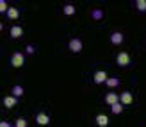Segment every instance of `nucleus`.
<instances>
[{
  "mask_svg": "<svg viewBox=\"0 0 146 127\" xmlns=\"http://www.w3.org/2000/svg\"><path fill=\"white\" fill-rule=\"evenodd\" d=\"M130 63H132V59H130L128 52H118V56H116V65L121 66V68H127Z\"/></svg>",
  "mask_w": 146,
  "mask_h": 127,
  "instance_id": "obj_1",
  "label": "nucleus"
},
{
  "mask_svg": "<svg viewBox=\"0 0 146 127\" xmlns=\"http://www.w3.org/2000/svg\"><path fill=\"white\" fill-rule=\"evenodd\" d=\"M25 65V54L23 52H14L11 56V66L14 68H21V66Z\"/></svg>",
  "mask_w": 146,
  "mask_h": 127,
  "instance_id": "obj_2",
  "label": "nucleus"
},
{
  "mask_svg": "<svg viewBox=\"0 0 146 127\" xmlns=\"http://www.w3.org/2000/svg\"><path fill=\"white\" fill-rule=\"evenodd\" d=\"M68 48L73 52V54H78V52H82L84 43H82V40H80V38H71L68 41Z\"/></svg>",
  "mask_w": 146,
  "mask_h": 127,
  "instance_id": "obj_3",
  "label": "nucleus"
},
{
  "mask_svg": "<svg viewBox=\"0 0 146 127\" xmlns=\"http://www.w3.org/2000/svg\"><path fill=\"white\" fill-rule=\"evenodd\" d=\"M107 79H109V75H107L105 70H96V72H94V75H93L94 84H104V83H107Z\"/></svg>",
  "mask_w": 146,
  "mask_h": 127,
  "instance_id": "obj_4",
  "label": "nucleus"
},
{
  "mask_svg": "<svg viewBox=\"0 0 146 127\" xmlns=\"http://www.w3.org/2000/svg\"><path fill=\"white\" fill-rule=\"evenodd\" d=\"M119 102L123 104V106H130V104L134 102V95H132V91H123V93L119 95Z\"/></svg>",
  "mask_w": 146,
  "mask_h": 127,
  "instance_id": "obj_5",
  "label": "nucleus"
},
{
  "mask_svg": "<svg viewBox=\"0 0 146 127\" xmlns=\"http://www.w3.org/2000/svg\"><path fill=\"white\" fill-rule=\"evenodd\" d=\"M2 102H4V106H5L7 109H13V108L18 104V99H16V97H13V95H5L4 99H2Z\"/></svg>",
  "mask_w": 146,
  "mask_h": 127,
  "instance_id": "obj_6",
  "label": "nucleus"
},
{
  "mask_svg": "<svg viewBox=\"0 0 146 127\" xmlns=\"http://www.w3.org/2000/svg\"><path fill=\"white\" fill-rule=\"evenodd\" d=\"M9 34H11V38L18 40V38H21V36H23V27H21V25H13V27L9 29Z\"/></svg>",
  "mask_w": 146,
  "mask_h": 127,
  "instance_id": "obj_7",
  "label": "nucleus"
},
{
  "mask_svg": "<svg viewBox=\"0 0 146 127\" xmlns=\"http://www.w3.org/2000/svg\"><path fill=\"white\" fill-rule=\"evenodd\" d=\"M119 102V95L118 93H114V91H109L105 95V104H109V106H114V104H118Z\"/></svg>",
  "mask_w": 146,
  "mask_h": 127,
  "instance_id": "obj_8",
  "label": "nucleus"
},
{
  "mask_svg": "<svg viewBox=\"0 0 146 127\" xmlns=\"http://www.w3.org/2000/svg\"><path fill=\"white\" fill-rule=\"evenodd\" d=\"M36 124H38V125H48L50 124V116L41 111V113L36 115Z\"/></svg>",
  "mask_w": 146,
  "mask_h": 127,
  "instance_id": "obj_9",
  "label": "nucleus"
},
{
  "mask_svg": "<svg viewBox=\"0 0 146 127\" xmlns=\"http://www.w3.org/2000/svg\"><path fill=\"white\" fill-rule=\"evenodd\" d=\"M94 122H96L98 127H107V125H109V116L104 115V113H100V115L94 116Z\"/></svg>",
  "mask_w": 146,
  "mask_h": 127,
  "instance_id": "obj_10",
  "label": "nucleus"
},
{
  "mask_svg": "<svg viewBox=\"0 0 146 127\" xmlns=\"http://www.w3.org/2000/svg\"><path fill=\"white\" fill-rule=\"evenodd\" d=\"M123 41H125V36H123V32H118V31H116V32L111 34V43H112V45H121Z\"/></svg>",
  "mask_w": 146,
  "mask_h": 127,
  "instance_id": "obj_11",
  "label": "nucleus"
},
{
  "mask_svg": "<svg viewBox=\"0 0 146 127\" xmlns=\"http://www.w3.org/2000/svg\"><path fill=\"white\" fill-rule=\"evenodd\" d=\"M7 18L9 20H18L20 18V11L16 9V7H13V5H9V9H7Z\"/></svg>",
  "mask_w": 146,
  "mask_h": 127,
  "instance_id": "obj_12",
  "label": "nucleus"
},
{
  "mask_svg": "<svg viewBox=\"0 0 146 127\" xmlns=\"http://www.w3.org/2000/svg\"><path fill=\"white\" fill-rule=\"evenodd\" d=\"M23 93H25V89H23V86H20V84L13 86V89H11V95H13V97H16V99L23 97Z\"/></svg>",
  "mask_w": 146,
  "mask_h": 127,
  "instance_id": "obj_13",
  "label": "nucleus"
},
{
  "mask_svg": "<svg viewBox=\"0 0 146 127\" xmlns=\"http://www.w3.org/2000/svg\"><path fill=\"white\" fill-rule=\"evenodd\" d=\"M62 13L66 14V16H73V14L77 13V7H75V5H71V4H66V5L62 7Z\"/></svg>",
  "mask_w": 146,
  "mask_h": 127,
  "instance_id": "obj_14",
  "label": "nucleus"
},
{
  "mask_svg": "<svg viewBox=\"0 0 146 127\" xmlns=\"http://www.w3.org/2000/svg\"><path fill=\"white\" fill-rule=\"evenodd\" d=\"M105 84H107V88H111V89L112 88H118L119 86V77H109Z\"/></svg>",
  "mask_w": 146,
  "mask_h": 127,
  "instance_id": "obj_15",
  "label": "nucleus"
},
{
  "mask_svg": "<svg viewBox=\"0 0 146 127\" xmlns=\"http://www.w3.org/2000/svg\"><path fill=\"white\" fill-rule=\"evenodd\" d=\"M123 104L121 102H118V104H114V106H111V111H112V115H121L123 113Z\"/></svg>",
  "mask_w": 146,
  "mask_h": 127,
  "instance_id": "obj_16",
  "label": "nucleus"
},
{
  "mask_svg": "<svg viewBox=\"0 0 146 127\" xmlns=\"http://www.w3.org/2000/svg\"><path fill=\"white\" fill-rule=\"evenodd\" d=\"M135 9L139 13H146V0H135Z\"/></svg>",
  "mask_w": 146,
  "mask_h": 127,
  "instance_id": "obj_17",
  "label": "nucleus"
},
{
  "mask_svg": "<svg viewBox=\"0 0 146 127\" xmlns=\"http://www.w3.org/2000/svg\"><path fill=\"white\" fill-rule=\"evenodd\" d=\"M91 18L93 20H102V18H104V11H102V9H93L91 11Z\"/></svg>",
  "mask_w": 146,
  "mask_h": 127,
  "instance_id": "obj_18",
  "label": "nucleus"
},
{
  "mask_svg": "<svg viewBox=\"0 0 146 127\" xmlns=\"http://www.w3.org/2000/svg\"><path fill=\"white\" fill-rule=\"evenodd\" d=\"M14 127H27V120L23 116L21 118H16V122H14Z\"/></svg>",
  "mask_w": 146,
  "mask_h": 127,
  "instance_id": "obj_19",
  "label": "nucleus"
},
{
  "mask_svg": "<svg viewBox=\"0 0 146 127\" xmlns=\"http://www.w3.org/2000/svg\"><path fill=\"white\" fill-rule=\"evenodd\" d=\"M7 9H9L7 2H5V0H0V13H7Z\"/></svg>",
  "mask_w": 146,
  "mask_h": 127,
  "instance_id": "obj_20",
  "label": "nucleus"
},
{
  "mask_svg": "<svg viewBox=\"0 0 146 127\" xmlns=\"http://www.w3.org/2000/svg\"><path fill=\"white\" fill-rule=\"evenodd\" d=\"M34 52H36V48L32 47V45H27V47H25V54H29V56H32Z\"/></svg>",
  "mask_w": 146,
  "mask_h": 127,
  "instance_id": "obj_21",
  "label": "nucleus"
},
{
  "mask_svg": "<svg viewBox=\"0 0 146 127\" xmlns=\"http://www.w3.org/2000/svg\"><path fill=\"white\" fill-rule=\"evenodd\" d=\"M0 127H11L7 120H0Z\"/></svg>",
  "mask_w": 146,
  "mask_h": 127,
  "instance_id": "obj_22",
  "label": "nucleus"
},
{
  "mask_svg": "<svg viewBox=\"0 0 146 127\" xmlns=\"http://www.w3.org/2000/svg\"><path fill=\"white\" fill-rule=\"evenodd\" d=\"M2 29H4V24H2V22H0V32H2Z\"/></svg>",
  "mask_w": 146,
  "mask_h": 127,
  "instance_id": "obj_23",
  "label": "nucleus"
},
{
  "mask_svg": "<svg viewBox=\"0 0 146 127\" xmlns=\"http://www.w3.org/2000/svg\"><path fill=\"white\" fill-rule=\"evenodd\" d=\"M11 127H14V125H11Z\"/></svg>",
  "mask_w": 146,
  "mask_h": 127,
  "instance_id": "obj_24",
  "label": "nucleus"
}]
</instances>
